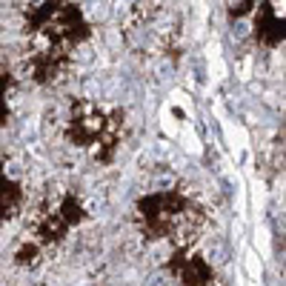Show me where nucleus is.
Listing matches in <instances>:
<instances>
[{
  "label": "nucleus",
  "mask_w": 286,
  "mask_h": 286,
  "mask_svg": "<svg viewBox=\"0 0 286 286\" xmlns=\"http://www.w3.org/2000/svg\"><path fill=\"white\" fill-rule=\"evenodd\" d=\"M246 269H249V275L255 278V281L261 278V261H258L255 252H246Z\"/></svg>",
  "instance_id": "obj_1"
},
{
  "label": "nucleus",
  "mask_w": 286,
  "mask_h": 286,
  "mask_svg": "<svg viewBox=\"0 0 286 286\" xmlns=\"http://www.w3.org/2000/svg\"><path fill=\"white\" fill-rule=\"evenodd\" d=\"M258 243H261V255H269V232L258 226Z\"/></svg>",
  "instance_id": "obj_2"
},
{
  "label": "nucleus",
  "mask_w": 286,
  "mask_h": 286,
  "mask_svg": "<svg viewBox=\"0 0 286 286\" xmlns=\"http://www.w3.org/2000/svg\"><path fill=\"white\" fill-rule=\"evenodd\" d=\"M249 286H258V284H249Z\"/></svg>",
  "instance_id": "obj_3"
}]
</instances>
